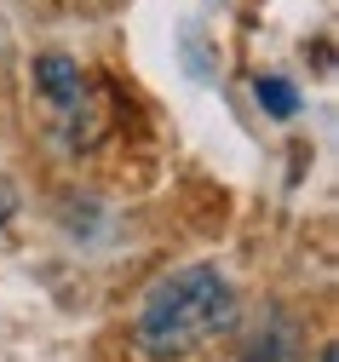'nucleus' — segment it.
Segmentation results:
<instances>
[{
  "instance_id": "f257e3e1",
  "label": "nucleus",
  "mask_w": 339,
  "mask_h": 362,
  "mask_svg": "<svg viewBox=\"0 0 339 362\" xmlns=\"http://www.w3.org/2000/svg\"><path fill=\"white\" fill-rule=\"evenodd\" d=\"M236 322V288L230 276H219L213 264H178L144 293L138 310V351L144 356H184L207 345L213 334H224Z\"/></svg>"
},
{
  "instance_id": "f03ea898",
  "label": "nucleus",
  "mask_w": 339,
  "mask_h": 362,
  "mask_svg": "<svg viewBox=\"0 0 339 362\" xmlns=\"http://www.w3.org/2000/svg\"><path fill=\"white\" fill-rule=\"evenodd\" d=\"M35 86L52 98L58 121L69 127V139L81 144V139H86V132H81V115H86V81H81V64L64 58V52H46V58H35Z\"/></svg>"
},
{
  "instance_id": "7ed1b4c3",
  "label": "nucleus",
  "mask_w": 339,
  "mask_h": 362,
  "mask_svg": "<svg viewBox=\"0 0 339 362\" xmlns=\"http://www.w3.org/2000/svg\"><path fill=\"white\" fill-rule=\"evenodd\" d=\"M259 104L276 115V121H287V115H299V86L294 81H282V75H259Z\"/></svg>"
},
{
  "instance_id": "20e7f679",
  "label": "nucleus",
  "mask_w": 339,
  "mask_h": 362,
  "mask_svg": "<svg viewBox=\"0 0 339 362\" xmlns=\"http://www.w3.org/2000/svg\"><path fill=\"white\" fill-rule=\"evenodd\" d=\"M6 218H12V190L0 185V224H6Z\"/></svg>"
},
{
  "instance_id": "39448f33",
  "label": "nucleus",
  "mask_w": 339,
  "mask_h": 362,
  "mask_svg": "<svg viewBox=\"0 0 339 362\" xmlns=\"http://www.w3.org/2000/svg\"><path fill=\"white\" fill-rule=\"evenodd\" d=\"M322 362H339V351H333V345H328V351H322Z\"/></svg>"
}]
</instances>
